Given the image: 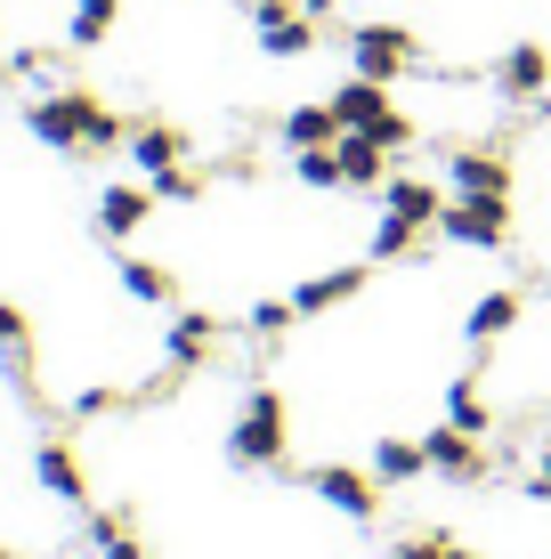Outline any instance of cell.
<instances>
[{
	"label": "cell",
	"instance_id": "1",
	"mask_svg": "<svg viewBox=\"0 0 551 559\" xmlns=\"http://www.w3.org/2000/svg\"><path fill=\"white\" fill-rule=\"evenodd\" d=\"M25 130H33L41 146H57V154H113V146H130L122 114H106L98 98H82V90H57V98H33Z\"/></svg>",
	"mask_w": 551,
	"mask_h": 559
},
{
	"label": "cell",
	"instance_id": "2",
	"mask_svg": "<svg viewBox=\"0 0 551 559\" xmlns=\"http://www.w3.org/2000/svg\"><path fill=\"white\" fill-rule=\"evenodd\" d=\"M227 462H243V471H276V462H284V397L276 390L243 397L236 438H227Z\"/></svg>",
	"mask_w": 551,
	"mask_h": 559
},
{
	"label": "cell",
	"instance_id": "3",
	"mask_svg": "<svg viewBox=\"0 0 551 559\" xmlns=\"http://www.w3.org/2000/svg\"><path fill=\"white\" fill-rule=\"evenodd\" d=\"M333 114H340V130H373V139H390V146H406L414 139V122L390 106V82H340V98H333Z\"/></svg>",
	"mask_w": 551,
	"mask_h": 559
},
{
	"label": "cell",
	"instance_id": "4",
	"mask_svg": "<svg viewBox=\"0 0 551 559\" xmlns=\"http://www.w3.org/2000/svg\"><path fill=\"white\" fill-rule=\"evenodd\" d=\"M439 236L446 243H470V252H503L511 243V203H470V195H454L439 211Z\"/></svg>",
	"mask_w": 551,
	"mask_h": 559
},
{
	"label": "cell",
	"instance_id": "5",
	"mask_svg": "<svg viewBox=\"0 0 551 559\" xmlns=\"http://www.w3.org/2000/svg\"><path fill=\"white\" fill-rule=\"evenodd\" d=\"M252 33L268 57H309L316 49V16H300V0H252Z\"/></svg>",
	"mask_w": 551,
	"mask_h": 559
},
{
	"label": "cell",
	"instance_id": "6",
	"mask_svg": "<svg viewBox=\"0 0 551 559\" xmlns=\"http://www.w3.org/2000/svg\"><path fill=\"white\" fill-rule=\"evenodd\" d=\"M349 57H357V73H366V82H397V73H406V57H414V41L397 25H357L349 33Z\"/></svg>",
	"mask_w": 551,
	"mask_h": 559
},
{
	"label": "cell",
	"instance_id": "7",
	"mask_svg": "<svg viewBox=\"0 0 551 559\" xmlns=\"http://www.w3.org/2000/svg\"><path fill=\"white\" fill-rule=\"evenodd\" d=\"M446 187L470 203H511V163L503 154H446Z\"/></svg>",
	"mask_w": 551,
	"mask_h": 559
},
{
	"label": "cell",
	"instance_id": "8",
	"mask_svg": "<svg viewBox=\"0 0 551 559\" xmlns=\"http://www.w3.org/2000/svg\"><path fill=\"white\" fill-rule=\"evenodd\" d=\"M422 454H430V471H439V478H454V487L487 478V454H479V438H470V430H454V421H439V430L422 438Z\"/></svg>",
	"mask_w": 551,
	"mask_h": 559
},
{
	"label": "cell",
	"instance_id": "9",
	"mask_svg": "<svg viewBox=\"0 0 551 559\" xmlns=\"http://www.w3.org/2000/svg\"><path fill=\"white\" fill-rule=\"evenodd\" d=\"M309 495H325V503L340 519H373L382 503H373V478H357V471H340V462H325V471H309Z\"/></svg>",
	"mask_w": 551,
	"mask_h": 559
},
{
	"label": "cell",
	"instance_id": "10",
	"mask_svg": "<svg viewBox=\"0 0 551 559\" xmlns=\"http://www.w3.org/2000/svg\"><path fill=\"white\" fill-rule=\"evenodd\" d=\"M340 179H349V187H382V163H390V139H373V130H340Z\"/></svg>",
	"mask_w": 551,
	"mask_h": 559
},
{
	"label": "cell",
	"instance_id": "11",
	"mask_svg": "<svg viewBox=\"0 0 551 559\" xmlns=\"http://www.w3.org/2000/svg\"><path fill=\"white\" fill-rule=\"evenodd\" d=\"M130 163L155 179V170L170 163H187V130H170V122H130Z\"/></svg>",
	"mask_w": 551,
	"mask_h": 559
},
{
	"label": "cell",
	"instance_id": "12",
	"mask_svg": "<svg viewBox=\"0 0 551 559\" xmlns=\"http://www.w3.org/2000/svg\"><path fill=\"white\" fill-rule=\"evenodd\" d=\"M357 293H366V267H333V276H309V284H300L292 308H300V317H325V308L357 300Z\"/></svg>",
	"mask_w": 551,
	"mask_h": 559
},
{
	"label": "cell",
	"instance_id": "13",
	"mask_svg": "<svg viewBox=\"0 0 551 559\" xmlns=\"http://www.w3.org/2000/svg\"><path fill=\"white\" fill-rule=\"evenodd\" d=\"M146 211H155V187H106L98 195V227L106 236H139Z\"/></svg>",
	"mask_w": 551,
	"mask_h": 559
},
{
	"label": "cell",
	"instance_id": "14",
	"mask_svg": "<svg viewBox=\"0 0 551 559\" xmlns=\"http://www.w3.org/2000/svg\"><path fill=\"white\" fill-rule=\"evenodd\" d=\"M495 82H503V98H543V82H551V57L536 49V41H519L495 66Z\"/></svg>",
	"mask_w": 551,
	"mask_h": 559
},
{
	"label": "cell",
	"instance_id": "15",
	"mask_svg": "<svg viewBox=\"0 0 551 559\" xmlns=\"http://www.w3.org/2000/svg\"><path fill=\"white\" fill-rule=\"evenodd\" d=\"M382 211H397V219H414V227H439L446 195H439L430 179H390V187H382Z\"/></svg>",
	"mask_w": 551,
	"mask_h": 559
},
{
	"label": "cell",
	"instance_id": "16",
	"mask_svg": "<svg viewBox=\"0 0 551 559\" xmlns=\"http://www.w3.org/2000/svg\"><path fill=\"white\" fill-rule=\"evenodd\" d=\"M33 478H41V487L57 495V503H82V462H73V447H57V438H49V447L41 454H33Z\"/></svg>",
	"mask_w": 551,
	"mask_h": 559
},
{
	"label": "cell",
	"instance_id": "17",
	"mask_svg": "<svg viewBox=\"0 0 551 559\" xmlns=\"http://www.w3.org/2000/svg\"><path fill=\"white\" fill-rule=\"evenodd\" d=\"M284 146H292V154L340 146V114H333V106H292V114H284Z\"/></svg>",
	"mask_w": 551,
	"mask_h": 559
},
{
	"label": "cell",
	"instance_id": "18",
	"mask_svg": "<svg viewBox=\"0 0 551 559\" xmlns=\"http://www.w3.org/2000/svg\"><path fill=\"white\" fill-rule=\"evenodd\" d=\"M422 471H430L422 438H382V447H373V478H382V487H406V478H422Z\"/></svg>",
	"mask_w": 551,
	"mask_h": 559
},
{
	"label": "cell",
	"instance_id": "19",
	"mask_svg": "<svg viewBox=\"0 0 551 559\" xmlns=\"http://www.w3.org/2000/svg\"><path fill=\"white\" fill-rule=\"evenodd\" d=\"M519 317H527V300H519V293H487L479 308H470V324H463V333H470V341L487 349V341H503V333H511Z\"/></svg>",
	"mask_w": 551,
	"mask_h": 559
},
{
	"label": "cell",
	"instance_id": "20",
	"mask_svg": "<svg viewBox=\"0 0 551 559\" xmlns=\"http://www.w3.org/2000/svg\"><path fill=\"white\" fill-rule=\"evenodd\" d=\"M163 357L195 373V365L212 357V317H195V308H187V317H179V324H170V333H163Z\"/></svg>",
	"mask_w": 551,
	"mask_h": 559
},
{
	"label": "cell",
	"instance_id": "21",
	"mask_svg": "<svg viewBox=\"0 0 551 559\" xmlns=\"http://www.w3.org/2000/svg\"><path fill=\"white\" fill-rule=\"evenodd\" d=\"M113 16H122V0H73V49H98L106 33H113Z\"/></svg>",
	"mask_w": 551,
	"mask_h": 559
},
{
	"label": "cell",
	"instance_id": "22",
	"mask_svg": "<svg viewBox=\"0 0 551 559\" xmlns=\"http://www.w3.org/2000/svg\"><path fill=\"white\" fill-rule=\"evenodd\" d=\"M89 544H98V559H139V535L122 511H89Z\"/></svg>",
	"mask_w": 551,
	"mask_h": 559
},
{
	"label": "cell",
	"instance_id": "23",
	"mask_svg": "<svg viewBox=\"0 0 551 559\" xmlns=\"http://www.w3.org/2000/svg\"><path fill=\"white\" fill-rule=\"evenodd\" d=\"M122 293L146 300V308H163V300H170V267H155V260H122Z\"/></svg>",
	"mask_w": 551,
	"mask_h": 559
},
{
	"label": "cell",
	"instance_id": "24",
	"mask_svg": "<svg viewBox=\"0 0 551 559\" xmlns=\"http://www.w3.org/2000/svg\"><path fill=\"white\" fill-rule=\"evenodd\" d=\"M422 236H430V227H414V219H397V211H382V227H373V260H406Z\"/></svg>",
	"mask_w": 551,
	"mask_h": 559
},
{
	"label": "cell",
	"instance_id": "25",
	"mask_svg": "<svg viewBox=\"0 0 551 559\" xmlns=\"http://www.w3.org/2000/svg\"><path fill=\"white\" fill-rule=\"evenodd\" d=\"M446 421H454V430H470V438L487 430V397H479V381H454V390H446Z\"/></svg>",
	"mask_w": 551,
	"mask_h": 559
},
{
	"label": "cell",
	"instance_id": "26",
	"mask_svg": "<svg viewBox=\"0 0 551 559\" xmlns=\"http://www.w3.org/2000/svg\"><path fill=\"white\" fill-rule=\"evenodd\" d=\"M292 170H300V187H316V195H325V187H349V179H340V154H333V146H309Z\"/></svg>",
	"mask_w": 551,
	"mask_h": 559
},
{
	"label": "cell",
	"instance_id": "27",
	"mask_svg": "<svg viewBox=\"0 0 551 559\" xmlns=\"http://www.w3.org/2000/svg\"><path fill=\"white\" fill-rule=\"evenodd\" d=\"M203 195V179L187 163H170V170H155V203H195Z\"/></svg>",
	"mask_w": 551,
	"mask_h": 559
},
{
	"label": "cell",
	"instance_id": "28",
	"mask_svg": "<svg viewBox=\"0 0 551 559\" xmlns=\"http://www.w3.org/2000/svg\"><path fill=\"white\" fill-rule=\"evenodd\" d=\"M292 317H300L292 300H260V308H252V317H243V324H252L260 341H276V333H284V324H292Z\"/></svg>",
	"mask_w": 551,
	"mask_h": 559
},
{
	"label": "cell",
	"instance_id": "29",
	"mask_svg": "<svg viewBox=\"0 0 551 559\" xmlns=\"http://www.w3.org/2000/svg\"><path fill=\"white\" fill-rule=\"evenodd\" d=\"M397 559H463V544H446V535H422V544H406Z\"/></svg>",
	"mask_w": 551,
	"mask_h": 559
},
{
	"label": "cell",
	"instance_id": "30",
	"mask_svg": "<svg viewBox=\"0 0 551 559\" xmlns=\"http://www.w3.org/2000/svg\"><path fill=\"white\" fill-rule=\"evenodd\" d=\"M0 349H25V308L0 300Z\"/></svg>",
	"mask_w": 551,
	"mask_h": 559
},
{
	"label": "cell",
	"instance_id": "31",
	"mask_svg": "<svg viewBox=\"0 0 551 559\" xmlns=\"http://www.w3.org/2000/svg\"><path fill=\"white\" fill-rule=\"evenodd\" d=\"M527 495H551V454H536V471H527Z\"/></svg>",
	"mask_w": 551,
	"mask_h": 559
},
{
	"label": "cell",
	"instance_id": "32",
	"mask_svg": "<svg viewBox=\"0 0 551 559\" xmlns=\"http://www.w3.org/2000/svg\"><path fill=\"white\" fill-rule=\"evenodd\" d=\"M0 559H9V551H0Z\"/></svg>",
	"mask_w": 551,
	"mask_h": 559
}]
</instances>
